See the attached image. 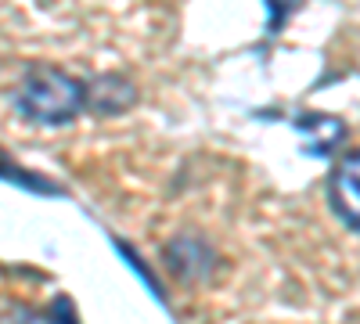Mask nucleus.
Returning a JSON list of instances; mask_svg holds the SVG:
<instances>
[{"label":"nucleus","instance_id":"nucleus-1","mask_svg":"<svg viewBox=\"0 0 360 324\" xmlns=\"http://www.w3.org/2000/svg\"><path fill=\"white\" fill-rule=\"evenodd\" d=\"M15 108L29 123L69 127L86 108V83L62 69L33 65V69H25L18 91H15Z\"/></svg>","mask_w":360,"mask_h":324},{"label":"nucleus","instance_id":"nucleus-2","mask_svg":"<svg viewBox=\"0 0 360 324\" xmlns=\"http://www.w3.org/2000/svg\"><path fill=\"white\" fill-rule=\"evenodd\" d=\"M356 169H360V162L349 152L332 169V176H328V202H332V209L339 213V220L349 231H356Z\"/></svg>","mask_w":360,"mask_h":324},{"label":"nucleus","instance_id":"nucleus-3","mask_svg":"<svg viewBox=\"0 0 360 324\" xmlns=\"http://www.w3.org/2000/svg\"><path fill=\"white\" fill-rule=\"evenodd\" d=\"M295 130L307 137V152L310 155H332V152L342 148V141H346V123L335 119V115H324V112L299 115Z\"/></svg>","mask_w":360,"mask_h":324},{"label":"nucleus","instance_id":"nucleus-4","mask_svg":"<svg viewBox=\"0 0 360 324\" xmlns=\"http://www.w3.org/2000/svg\"><path fill=\"white\" fill-rule=\"evenodd\" d=\"M86 105L101 115H119L137 105V86L127 76H98L86 83Z\"/></svg>","mask_w":360,"mask_h":324},{"label":"nucleus","instance_id":"nucleus-5","mask_svg":"<svg viewBox=\"0 0 360 324\" xmlns=\"http://www.w3.org/2000/svg\"><path fill=\"white\" fill-rule=\"evenodd\" d=\"M166 259H169V267H173V274L180 281H198L217 263L213 249H209L205 242H195V238H176L166 249Z\"/></svg>","mask_w":360,"mask_h":324},{"label":"nucleus","instance_id":"nucleus-6","mask_svg":"<svg viewBox=\"0 0 360 324\" xmlns=\"http://www.w3.org/2000/svg\"><path fill=\"white\" fill-rule=\"evenodd\" d=\"M0 176H4V181H11V184H18V188H25V191H37V195H62V188L51 184L47 176L11 166V162L4 159V152H0Z\"/></svg>","mask_w":360,"mask_h":324},{"label":"nucleus","instance_id":"nucleus-7","mask_svg":"<svg viewBox=\"0 0 360 324\" xmlns=\"http://www.w3.org/2000/svg\"><path fill=\"white\" fill-rule=\"evenodd\" d=\"M115 249H119V256H123V259L130 263V267H134V274H137V278H141V281H144L148 288H152V296H155V299H159V303L166 306V292H162V285L155 281V274L148 271V263H141V259H137V252H134V249H130L127 242H119V238H115Z\"/></svg>","mask_w":360,"mask_h":324},{"label":"nucleus","instance_id":"nucleus-8","mask_svg":"<svg viewBox=\"0 0 360 324\" xmlns=\"http://www.w3.org/2000/svg\"><path fill=\"white\" fill-rule=\"evenodd\" d=\"M47 317H51V324H79L76 306H72V299H69V296H58V299L51 303Z\"/></svg>","mask_w":360,"mask_h":324},{"label":"nucleus","instance_id":"nucleus-9","mask_svg":"<svg viewBox=\"0 0 360 324\" xmlns=\"http://www.w3.org/2000/svg\"><path fill=\"white\" fill-rule=\"evenodd\" d=\"M299 4V0H266V11H270V29H281V22L292 15V8Z\"/></svg>","mask_w":360,"mask_h":324}]
</instances>
